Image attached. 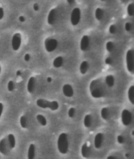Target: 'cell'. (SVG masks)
Segmentation results:
<instances>
[{
    "label": "cell",
    "mask_w": 134,
    "mask_h": 159,
    "mask_svg": "<svg viewBox=\"0 0 134 159\" xmlns=\"http://www.w3.org/2000/svg\"><path fill=\"white\" fill-rule=\"evenodd\" d=\"M89 91L92 98H103L106 95V85L101 78L93 80L89 85Z\"/></svg>",
    "instance_id": "obj_1"
},
{
    "label": "cell",
    "mask_w": 134,
    "mask_h": 159,
    "mask_svg": "<svg viewBox=\"0 0 134 159\" xmlns=\"http://www.w3.org/2000/svg\"><path fill=\"white\" fill-rule=\"evenodd\" d=\"M57 147L60 153L62 154H67L69 148V142L67 134L65 132L60 134L57 140Z\"/></svg>",
    "instance_id": "obj_2"
},
{
    "label": "cell",
    "mask_w": 134,
    "mask_h": 159,
    "mask_svg": "<svg viewBox=\"0 0 134 159\" xmlns=\"http://www.w3.org/2000/svg\"><path fill=\"white\" fill-rule=\"evenodd\" d=\"M36 104L39 108H49L52 111H57L59 108V104L57 101H50L44 99H38L36 101Z\"/></svg>",
    "instance_id": "obj_3"
},
{
    "label": "cell",
    "mask_w": 134,
    "mask_h": 159,
    "mask_svg": "<svg viewBox=\"0 0 134 159\" xmlns=\"http://www.w3.org/2000/svg\"><path fill=\"white\" fill-rule=\"evenodd\" d=\"M126 65L129 72L132 73L134 71V51L129 49L126 53Z\"/></svg>",
    "instance_id": "obj_4"
},
{
    "label": "cell",
    "mask_w": 134,
    "mask_h": 159,
    "mask_svg": "<svg viewBox=\"0 0 134 159\" xmlns=\"http://www.w3.org/2000/svg\"><path fill=\"white\" fill-rule=\"evenodd\" d=\"M58 42L57 39L53 38H47L44 41V47L47 52H52L57 49Z\"/></svg>",
    "instance_id": "obj_5"
},
{
    "label": "cell",
    "mask_w": 134,
    "mask_h": 159,
    "mask_svg": "<svg viewBox=\"0 0 134 159\" xmlns=\"http://www.w3.org/2000/svg\"><path fill=\"white\" fill-rule=\"evenodd\" d=\"M81 9L79 8H75L73 9L70 15V22L73 26H76L78 25L81 21Z\"/></svg>",
    "instance_id": "obj_6"
},
{
    "label": "cell",
    "mask_w": 134,
    "mask_h": 159,
    "mask_svg": "<svg viewBox=\"0 0 134 159\" xmlns=\"http://www.w3.org/2000/svg\"><path fill=\"white\" fill-rule=\"evenodd\" d=\"M22 42V36L20 33L17 32L13 35L11 40V46L14 51H17L20 49Z\"/></svg>",
    "instance_id": "obj_7"
},
{
    "label": "cell",
    "mask_w": 134,
    "mask_h": 159,
    "mask_svg": "<svg viewBox=\"0 0 134 159\" xmlns=\"http://www.w3.org/2000/svg\"><path fill=\"white\" fill-rule=\"evenodd\" d=\"M121 120L123 125L128 126L131 124L132 121V114L128 109H123L121 113Z\"/></svg>",
    "instance_id": "obj_8"
},
{
    "label": "cell",
    "mask_w": 134,
    "mask_h": 159,
    "mask_svg": "<svg viewBox=\"0 0 134 159\" xmlns=\"http://www.w3.org/2000/svg\"><path fill=\"white\" fill-rule=\"evenodd\" d=\"M90 45V37L88 35H84L80 41V49L81 51L86 52L88 50Z\"/></svg>",
    "instance_id": "obj_9"
},
{
    "label": "cell",
    "mask_w": 134,
    "mask_h": 159,
    "mask_svg": "<svg viewBox=\"0 0 134 159\" xmlns=\"http://www.w3.org/2000/svg\"><path fill=\"white\" fill-rule=\"evenodd\" d=\"M57 8H53L49 11L47 16V23L50 26H53L55 23L57 17Z\"/></svg>",
    "instance_id": "obj_10"
},
{
    "label": "cell",
    "mask_w": 134,
    "mask_h": 159,
    "mask_svg": "<svg viewBox=\"0 0 134 159\" xmlns=\"http://www.w3.org/2000/svg\"><path fill=\"white\" fill-rule=\"evenodd\" d=\"M62 91L63 95L67 98H71L74 95V90L72 86L70 84H65L62 87Z\"/></svg>",
    "instance_id": "obj_11"
},
{
    "label": "cell",
    "mask_w": 134,
    "mask_h": 159,
    "mask_svg": "<svg viewBox=\"0 0 134 159\" xmlns=\"http://www.w3.org/2000/svg\"><path fill=\"white\" fill-rule=\"evenodd\" d=\"M9 149H10V148L9 147L7 139L3 138L0 141V153L3 155H7Z\"/></svg>",
    "instance_id": "obj_12"
},
{
    "label": "cell",
    "mask_w": 134,
    "mask_h": 159,
    "mask_svg": "<svg viewBox=\"0 0 134 159\" xmlns=\"http://www.w3.org/2000/svg\"><path fill=\"white\" fill-rule=\"evenodd\" d=\"M104 141V135L103 133H98L95 137L94 139V144L96 149H99L102 147Z\"/></svg>",
    "instance_id": "obj_13"
},
{
    "label": "cell",
    "mask_w": 134,
    "mask_h": 159,
    "mask_svg": "<svg viewBox=\"0 0 134 159\" xmlns=\"http://www.w3.org/2000/svg\"><path fill=\"white\" fill-rule=\"evenodd\" d=\"M36 87V79L34 77H31L29 79L28 85H27V90L29 93H33L35 91Z\"/></svg>",
    "instance_id": "obj_14"
},
{
    "label": "cell",
    "mask_w": 134,
    "mask_h": 159,
    "mask_svg": "<svg viewBox=\"0 0 134 159\" xmlns=\"http://www.w3.org/2000/svg\"><path fill=\"white\" fill-rule=\"evenodd\" d=\"M81 154L83 158H88L90 156L91 154V149L90 147L88 145L87 143H84L83 144L81 148Z\"/></svg>",
    "instance_id": "obj_15"
},
{
    "label": "cell",
    "mask_w": 134,
    "mask_h": 159,
    "mask_svg": "<svg viewBox=\"0 0 134 159\" xmlns=\"http://www.w3.org/2000/svg\"><path fill=\"white\" fill-rule=\"evenodd\" d=\"M100 116L104 121L109 120L110 117H111V112H110L109 108L106 107L102 108L101 111H100Z\"/></svg>",
    "instance_id": "obj_16"
},
{
    "label": "cell",
    "mask_w": 134,
    "mask_h": 159,
    "mask_svg": "<svg viewBox=\"0 0 134 159\" xmlns=\"http://www.w3.org/2000/svg\"><path fill=\"white\" fill-rule=\"evenodd\" d=\"M104 83L107 87L112 88L114 87L115 84V78L112 75H107L104 80Z\"/></svg>",
    "instance_id": "obj_17"
},
{
    "label": "cell",
    "mask_w": 134,
    "mask_h": 159,
    "mask_svg": "<svg viewBox=\"0 0 134 159\" xmlns=\"http://www.w3.org/2000/svg\"><path fill=\"white\" fill-rule=\"evenodd\" d=\"M89 67V63L86 60L83 61L79 65V72L81 73V74L85 75L86 74L87 71H88Z\"/></svg>",
    "instance_id": "obj_18"
},
{
    "label": "cell",
    "mask_w": 134,
    "mask_h": 159,
    "mask_svg": "<svg viewBox=\"0 0 134 159\" xmlns=\"http://www.w3.org/2000/svg\"><path fill=\"white\" fill-rule=\"evenodd\" d=\"M36 156V146L34 144H30L28 149V159H34Z\"/></svg>",
    "instance_id": "obj_19"
},
{
    "label": "cell",
    "mask_w": 134,
    "mask_h": 159,
    "mask_svg": "<svg viewBox=\"0 0 134 159\" xmlns=\"http://www.w3.org/2000/svg\"><path fill=\"white\" fill-rule=\"evenodd\" d=\"M63 58L61 56L57 57L53 61V66L56 68L62 67L63 64Z\"/></svg>",
    "instance_id": "obj_20"
},
{
    "label": "cell",
    "mask_w": 134,
    "mask_h": 159,
    "mask_svg": "<svg viewBox=\"0 0 134 159\" xmlns=\"http://www.w3.org/2000/svg\"><path fill=\"white\" fill-rule=\"evenodd\" d=\"M104 16V11L100 8H98L95 10V17L99 21H100Z\"/></svg>",
    "instance_id": "obj_21"
},
{
    "label": "cell",
    "mask_w": 134,
    "mask_h": 159,
    "mask_svg": "<svg viewBox=\"0 0 134 159\" xmlns=\"http://www.w3.org/2000/svg\"><path fill=\"white\" fill-rule=\"evenodd\" d=\"M7 140L10 149H14L16 146V139H15V137H14V135L12 134H9L8 136Z\"/></svg>",
    "instance_id": "obj_22"
},
{
    "label": "cell",
    "mask_w": 134,
    "mask_h": 159,
    "mask_svg": "<svg viewBox=\"0 0 134 159\" xmlns=\"http://www.w3.org/2000/svg\"><path fill=\"white\" fill-rule=\"evenodd\" d=\"M92 117L90 114H86L84 117V120H83V123L84 126L86 128H89L92 125Z\"/></svg>",
    "instance_id": "obj_23"
},
{
    "label": "cell",
    "mask_w": 134,
    "mask_h": 159,
    "mask_svg": "<svg viewBox=\"0 0 134 159\" xmlns=\"http://www.w3.org/2000/svg\"><path fill=\"white\" fill-rule=\"evenodd\" d=\"M128 98L130 102L134 104V86L132 85L128 90Z\"/></svg>",
    "instance_id": "obj_24"
},
{
    "label": "cell",
    "mask_w": 134,
    "mask_h": 159,
    "mask_svg": "<svg viewBox=\"0 0 134 159\" xmlns=\"http://www.w3.org/2000/svg\"><path fill=\"white\" fill-rule=\"evenodd\" d=\"M36 119L40 124L42 125V126H45L47 125V119H46L45 117L43 116L42 114H37L36 116Z\"/></svg>",
    "instance_id": "obj_25"
},
{
    "label": "cell",
    "mask_w": 134,
    "mask_h": 159,
    "mask_svg": "<svg viewBox=\"0 0 134 159\" xmlns=\"http://www.w3.org/2000/svg\"><path fill=\"white\" fill-rule=\"evenodd\" d=\"M127 14L129 16L132 17L134 15V4L133 3H130L127 6Z\"/></svg>",
    "instance_id": "obj_26"
},
{
    "label": "cell",
    "mask_w": 134,
    "mask_h": 159,
    "mask_svg": "<svg viewBox=\"0 0 134 159\" xmlns=\"http://www.w3.org/2000/svg\"><path fill=\"white\" fill-rule=\"evenodd\" d=\"M20 124L22 128L25 129L28 128V121L26 117L24 116H22L20 117Z\"/></svg>",
    "instance_id": "obj_27"
},
{
    "label": "cell",
    "mask_w": 134,
    "mask_h": 159,
    "mask_svg": "<svg viewBox=\"0 0 134 159\" xmlns=\"http://www.w3.org/2000/svg\"><path fill=\"white\" fill-rule=\"evenodd\" d=\"M106 50H108V52H112L113 50H114L115 45L112 42H111V41H109V42H107V44L106 45Z\"/></svg>",
    "instance_id": "obj_28"
},
{
    "label": "cell",
    "mask_w": 134,
    "mask_h": 159,
    "mask_svg": "<svg viewBox=\"0 0 134 159\" xmlns=\"http://www.w3.org/2000/svg\"><path fill=\"white\" fill-rule=\"evenodd\" d=\"M14 88H15V85H14V82L10 80L8 83V90L9 91L12 92L14 90Z\"/></svg>",
    "instance_id": "obj_29"
},
{
    "label": "cell",
    "mask_w": 134,
    "mask_h": 159,
    "mask_svg": "<svg viewBox=\"0 0 134 159\" xmlns=\"http://www.w3.org/2000/svg\"><path fill=\"white\" fill-rule=\"evenodd\" d=\"M75 109L74 108H70L69 109V110L68 111V115L70 118H72V117H74L75 114Z\"/></svg>",
    "instance_id": "obj_30"
},
{
    "label": "cell",
    "mask_w": 134,
    "mask_h": 159,
    "mask_svg": "<svg viewBox=\"0 0 134 159\" xmlns=\"http://www.w3.org/2000/svg\"><path fill=\"white\" fill-rule=\"evenodd\" d=\"M116 31H117V28H116V25L114 24H112L109 26V32L110 34H114L116 32Z\"/></svg>",
    "instance_id": "obj_31"
},
{
    "label": "cell",
    "mask_w": 134,
    "mask_h": 159,
    "mask_svg": "<svg viewBox=\"0 0 134 159\" xmlns=\"http://www.w3.org/2000/svg\"><path fill=\"white\" fill-rule=\"evenodd\" d=\"M124 28H125V29L126 31L130 32L132 29V24L130 23V22H127V23L125 24Z\"/></svg>",
    "instance_id": "obj_32"
},
{
    "label": "cell",
    "mask_w": 134,
    "mask_h": 159,
    "mask_svg": "<svg viewBox=\"0 0 134 159\" xmlns=\"http://www.w3.org/2000/svg\"><path fill=\"white\" fill-rule=\"evenodd\" d=\"M117 142L120 144H124V142H125V138L122 135H119V136H117Z\"/></svg>",
    "instance_id": "obj_33"
},
{
    "label": "cell",
    "mask_w": 134,
    "mask_h": 159,
    "mask_svg": "<svg viewBox=\"0 0 134 159\" xmlns=\"http://www.w3.org/2000/svg\"><path fill=\"white\" fill-rule=\"evenodd\" d=\"M4 9H3V8H1L0 6V20H1L4 17Z\"/></svg>",
    "instance_id": "obj_34"
},
{
    "label": "cell",
    "mask_w": 134,
    "mask_h": 159,
    "mask_svg": "<svg viewBox=\"0 0 134 159\" xmlns=\"http://www.w3.org/2000/svg\"><path fill=\"white\" fill-rule=\"evenodd\" d=\"M105 62H106V64L108 65H111L112 63V60L111 57H108L106 60H105Z\"/></svg>",
    "instance_id": "obj_35"
},
{
    "label": "cell",
    "mask_w": 134,
    "mask_h": 159,
    "mask_svg": "<svg viewBox=\"0 0 134 159\" xmlns=\"http://www.w3.org/2000/svg\"><path fill=\"white\" fill-rule=\"evenodd\" d=\"M24 58V60L25 62H29L30 59H31V55H30L29 54H25Z\"/></svg>",
    "instance_id": "obj_36"
},
{
    "label": "cell",
    "mask_w": 134,
    "mask_h": 159,
    "mask_svg": "<svg viewBox=\"0 0 134 159\" xmlns=\"http://www.w3.org/2000/svg\"><path fill=\"white\" fill-rule=\"evenodd\" d=\"M33 9H34V10L35 11H38L39 10V4H38L37 3H34V5H33Z\"/></svg>",
    "instance_id": "obj_37"
},
{
    "label": "cell",
    "mask_w": 134,
    "mask_h": 159,
    "mask_svg": "<svg viewBox=\"0 0 134 159\" xmlns=\"http://www.w3.org/2000/svg\"><path fill=\"white\" fill-rule=\"evenodd\" d=\"M19 21L21 23H24L25 21V17L23 16H20L19 17Z\"/></svg>",
    "instance_id": "obj_38"
},
{
    "label": "cell",
    "mask_w": 134,
    "mask_h": 159,
    "mask_svg": "<svg viewBox=\"0 0 134 159\" xmlns=\"http://www.w3.org/2000/svg\"><path fill=\"white\" fill-rule=\"evenodd\" d=\"M76 0H66L67 3H68V4L70 5H73L75 3Z\"/></svg>",
    "instance_id": "obj_39"
},
{
    "label": "cell",
    "mask_w": 134,
    "mask_h": 159,
    "mask_svg": "<svg viewBox=\"0 0 134 159\" xmlns=\"http://www.w3.org/2000/svg\"><path fill=\"white\" fill-rule=\"evenodd\" d=\"M3 111V104L1 103H0V117L1 116Z\"/></svg>",
    "instance_id": "obj_40"
},
{
    "label": "cell",
    "mask_w": 134,
    "mask_h": 159,
    "mask_svg": "<svg viewBox=\"0 0 134 159\" xmlns=\"http://www.w3.org/2000/svg\"><path fill=\"white\" fill-rule=\"evenodd\" d=\"M107 159H117L116 157L113 156V155H110V156H108L107 157Z\"/></svg>",
    "instance_id": "obj_41"
},
{
    "label": "cell",
    "mask_w": 134,
    "mask_h": 159,
    "mask_svg": "<svg viewBox=\"0 0 134 159\" xmlns=\"http://www.w3.org/2000/svg\"><path fill=\"white\" fill-rule=\"evenodd\" d=\"M21 74H22L21 71L17 70V71H16V75L17 76V77H19V76L21 75Z\"/></svg>",
    "instance_id": "obj_42"
},
{
    "label": "cell",
    "mask_w": 134,
    "mask_h": 159,
    "mask_svg": "<svg viewBox=\"0 0 134 159\" xmlns=\"http://www.w3.org/2000/svg\"><path fill=\"white\" fill-rule=\"evenodd\" d=\"M47 82H49V83L52 82V78H51V77H48L47 78Z\"/></svg>",
    "instance_id": "obj_43"
},
{
    "label": "cell",
    "mask_w": 134,
    "mask_h": 159,
    "mask_svg": "<svg viewBox=\"0 0 134 159\" xmlns=\"http://www.w3.org/2000/svg\"><path fill=\"white\" fill-rule=\"evenodd\" d=\"M125 155V157H127V158H128V157H129V156H130V155H129V153H127Z\"/></svg>",
    "instance_id": "obj_44"
},
{
    "label": "cell",
    "mask_w": 134,
    "mask_h": 159,
    "mask_svg": "<svg viewBox=\"0 0 134 159\" xmlns=\"http://www.w3.org/2000/svg\"><path fill=\"white\" fill-rule=\"evenodd\" d=\"M1 67L0 65V74H1Z\"/></svg>",
    "instance_id": "obj_45"
},
{
    "label": "cell",
    "mask_w": 134,
    "mask_h": 159,
    "mask_svg": "<svg viewBox=\"0 0 134 159\" xmlns=\"http://www.w3.org/2000/svg\"><path fill=\"white\" fill-rule=\"evenodd\" d=\"M132 136H133V135H134V131H132Z\"/></svg>",
    "instance_id": "obj_46"
},
{
    "label": "cell",
    "mask_w": 134,
    "mask_h": 159,
    "mask_svg": "<svg viewBox=\"0 0 134 159\" xmlns=\"http://www.w3.org/2000/svg\"><path fill=\"white\" fill-rule=\"evenodd\" d=\"M100 1H106V0H100Z\"/></svg>",
    "instance_id": "obj_47"
},
{
    "label": "cell",
    "mask_w": 134,
    "mask_h": 159,
    "mask_svg": "<svg viewBox=\"0 0 134 159\" xmlns=\"http://www.w3.org/2000/svg\"><path fill=\"white\" fill-rule=\"evenodd\" d=\"M121 1H123V0H121Z\"/></svg>",
    "instance_id": "obj_48"
}]
</instances>
